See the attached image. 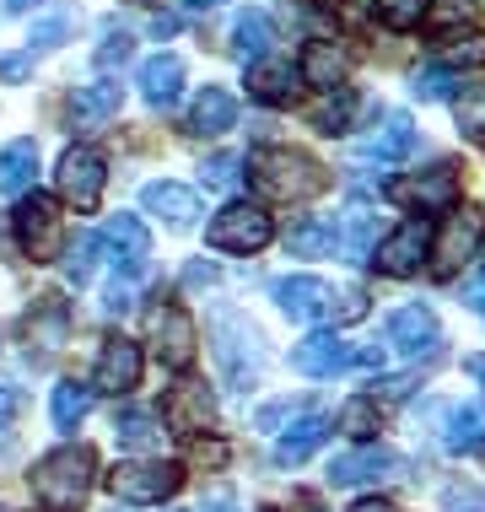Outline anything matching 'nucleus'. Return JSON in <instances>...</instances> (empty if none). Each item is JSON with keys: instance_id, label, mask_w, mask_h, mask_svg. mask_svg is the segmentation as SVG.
I'll use <instances>...</instances> for the list:
<instances>
[{"instance_id": "6e6d98bb", "label": "nucleus", "mask_w": 485, "mask_h": 512, "mask_svg": "<svg viewBox=\"0 0 485 512\" xmlns=\"http://www.w3.org/2000/svg\"><path fill=\"white\" fill-rule=\"evenodd\" d=\"M184 6H194V11H211V6H221V0H184Z\"/></svg>"}, {"instance_id": "b1692460", "label": "nucleus", "mask_w": 485, "mask_h": 512, "mask_svg": "<svg viewBox=\"0 0 485 512\" xmlns=\"http://www.w3.org/2000/svg\"><path fill=\"white\" fill-rule=\"evenodd\" d=\"M442 448L464 453L485 442V405H442Z\"/></svg>"}, {"instance_id": "dca6fc26", "label": "nucleus", "mask_w": 485, "mask_h": 512, "mask_svg": "<svg viewBox=\"0 0 485 512\" xmlns=\"http://www.w3.org/2000/svg\"><path fill=\"white\" fill-rule=\"evenodd\" d=\"M103 243L114 248L119 275H141V270H146V259H151V232H146L141 216H108Z\"/></svg>"}, {"instance_id": "37998d69", "label": "nucleus", "mask_w": 485, "mask_h": 512, "mask_svg": "<svg viewBox=\"0 0 485 512\" xmlns=\"http://www.w3.org/2000/svg\"><path fill=\"white\" fill-rule=\"evenodd\" d=\"M130 54H135V38L130 33H108L103 49H97V65H103V71H114V65H124Z\"/></svg>"}, {"instance_id": "f3484780", "label": "nucleus", "mask_w": 485, "mask_h": 512, "mask_svg": "<svg viewBox=\"0 0 485 512\" xmlns=\"http://www.w3.org/2000/svg\"><path fill=\"white\" fill-rule=\"evenodd\" d=\"M119 108H124L119 81H92V87H76V98H71V130L97 135L108 119H119Z\"/></svg>"}, {"instance_id": "de8ad7c7", "label": "nucleus", "mask_w": 485, "mask_h": 512, "mask_svg": "<svg viewBox=\"0 0 485 512\" xmlns=\"http://www.w3.org/2000/svg\"><path fill=\"white\" fill-rule=\"evenodd\" d=\"M17 405H22V394L11 389V383H0V421H11V415H17Z\"/></svg>"}, {"instance_id": "e433bc0d", "label": "nucleus", "mask_w": 485, "mask_h": 512, "mask_svg": "<svg viewBox=\"0 0 485 512\" xmlns=\"http://www.w3.org/2000/svg\"><path fill=\"white\" fill-rule=\"evenodd\" d=\"M453 114H459V130L485 141V81H475V87H464L459 98H453Z\"/></svg>"}, {"instance_id": "39448f33", "label": "nucleus", "mask_w": 485, "mask_h": 512, "mask_svg": "<svg viewBox=\"0 0 485 512\" xmlns=\"http://www.w3.org/2000/svg\"><path fill=\"white\" fill-rule=\"evenodd\" d=\"M178 486H184V469L162 464V459H130V464H114V475H108V491L119 502H135V507L168 502Z\"/></svg>"}, {"instance_id": "6ab92c4d", "label": "nucleus", "mask_w": 485, "mask_h": 512, "mask_svg": "<svg viewBox=\"0 0 485 512\" xmlns=\"http://www.w3.org/2000/svg\"><path fill=\"white\" fill-rule=\"evenodd\" d=\"M426 243H432V227L426 221H405V227H394V238L378 248V265L383 275H415L426 259Z\"/></svg>"}, {"instance_id": "f03ea898", "label": "nucleus", "mask_w": 485, "mask_h": 512, "mask_svg": "<svg viewBox=\"0 0 485 512\" xmlns=\"http://www.w3.org/2000/svg\"><path fill=\"white\" fill-rule=\"evenodd\" d=\"M248 173H254V184H259V195H270V200H313L318 189L329 184L324 168L308 157V151H291V146H265V151H254L248 157Z\"/></svg>"}, {"instance_id": "c9c22d12", "label": "nucleus", "mask_w": 485, "mask_h": 512, "mask_svg": "<svg viewBox=\"0 0 485 512\" xmlns=\"http://www.w3.org/2000/svg\"><path fill=\"white\" fill-rule=\"evenodd\" d=\"M372 11H378L383 27H394V33H410V27L426 22V11H432V0H372Z\"/></svg>"}, {"instance_id": "a878e982", "label": "nucleus", "mask_w": 485, "mask_h": 512, "mask_svg": "<svg viewBox=\"0 0 485 512\" xmlns=\"http://www.w3.org/2000/svg\"><path fill=\"white\" fill-rule=\"evenodd\" d=\"M178 92H184V60H178V54H157V60L141 65V98L146 103L168 108Z\"/></svg>"}, {"instance_id": "ea45409f", "label": "nucleus", "mask_w": 485, "mask_h": 512, "mask_svg": "<svg viewBox=\"0 0 485 512\" xmlns=\"http://www.w3.org/2000/svg\"><path fill=\"white\" fill-rule=\"evenodd\" d=\"M448 87H453V71H442V65H421V71L410 76V92L421 103H442V98H448Z\"/></svg>"}, {"instance_id": "c03bdc74", "label": "nucleus", "mask_w": 485, "mask_h": 512, "mask_svg": "<svg viewBox=\"0 0 485 512\" xmlns=\"http://www.w3.org/2000/svg\"><path fill=\"white\" fill-rule=\"evenodd\" d=\"M329 318H340V324H351V318H362L367 313V297L362 292H345V297H329Z\"/></svg>"}, {"instance_id": "aec40b11", "label": "nucleus", "mask_w": 485, "mask_h": 512, "mask_svg": "<svg viewBox=\"0 0 485 512\" xmlns=\"http://www.w3.org/2000/svg\"><path fill=\"white\" fill-rule=\"evenodd\" d=\"M141 205L151 216H162L168 227H194V216H200V195L194 189H184V184H173V178H162V184H146L141 189Z\"/></svg>"}, {"instance_id": "5fc2aeb1", "label": "nucleus", "mask_w": 485, "mask_h": 512, "mask_svg": "<svg viewBox=\"0 0 485 512\" xmlns=\"http://www.w3.org/2000/svg\"><path fill=\"white\" fill-rule=\"evenodd\" d=\"M351 512H394V507H388V502H372V496H367V502H356Z\"/></svg>"}, {"instance_id": "9d476101", "label": "nucleus", "mask_w": 485, "mask_h": 512, "mask_svg": "<svg viewBox=\"0 0 485 512\" xmlns=\"http://www.w3.org/2000/svg\"><path fill=\"white\" fill-rule=\"evenodd\" d=\"M485 238V216L480 211H453L442 221V238H437V275H459L464 259H475V248Z\"/></svg>"}, {"instance_id": "4468645a", "label": "nucleus", "mask_w": 485, "mask_h": 512, "mask_svg": "<svg viewBox=\"0 0 485 512\" xmlns=\"http://www.w3.org/2000/svg\"><path fill=\"white\" fill-rule=\"evenodd\" d=\"M394 195L405 205H421V211H442L459 200V162H437V168L405 178V184H394Z\"/></svg>"}, {"instance_id": "680f3d73", "label": "nucleus", "mask_w": 485, "mask_h": 512, "mask_svg": "<svg viewBox=\"0 0 485 512\" xmlns=\"http://www.w3.org/2000/svg\"><path fill=\"white\" fill-rule=\"evenodd\" d=\"M173 512H178V507H173Z\"/></svg>"}, {"instance_id": "864d4df0", "label": "nucleus", "mask_w": 485, "mask_h": 512, "mask_svg": "<svg viewBox=\"0 0 485 512\" xmlns=\"http://www.w3.org/2000/svg\"><path fill=\"white\" fill-rule=\"evenodd\" d=\"M205 512H238V507H232V496H211V502H205Z\"/></svg>"}, {"instance_id": "3c124183", "label": "nucleus", "mask_w": 485, "mask_h": 512, "mask_svg": "<svg viewBox=\"0 0 485 512\" xmlns=\"http://www.w3.org/2000/svg\"><path fill=\"white\" fill-rule=\"evenodd\" d=\"M151 33H157V38H173V33H178V17H157V22H151Z\"/></svg>"}, {"instance_id": "20e7f679", "label": "nucleus", "mask_w": 485, "mask_h": 512, "mask_svg": "<svg viewBox=\"0 0 485 512\" xmlns=\"http://www.w3.org/2000/svg\"><path fill=\"white\" fill-rule=\"evenodd\" d=\"M11 227H17V243H22V254L33 259V265H54V259L65 254L60 205H54L49 195H22L17 216H11Z\"/></svg>"}, {"instance_id": "5701e85b", "label": "nucleus", "mask_w": 485, "mask_h": 512, "mask_svg": "<svg viewBox=\"0 0 485 512\" xmlns=\"http://www.w3.org/2000/svg\"><path fill=\"white\" fill-rule=\"evenodd\" d=\"M65 329H71V308H65L60 297H38V308L27 313L22 335H27V345H44V351H60V345H65Z\"/></svg>"}, {"instance_id": "c756f323", "label": "nucleus", "mask_w": 485, "mask_h": 512, "mask_svg": "<svg viewBox=\"0 0 485 512\" xmlns=\"http://www.w3.org/2000/svg\"><path fill=\"white\" fill-rule=\"evenodd\" d=\"M324 437H329V421H324V415H308V421H297L281 442H275V464H302Z\"/></svg>"}, {"instance_id": "603ef678", "label": "nucleus", "mask_w": 485, "mask_h": 512, "mask_svg": "<svg viewBox=\"0 0 485 512\" xmlns=\"http://www.w3.org/2000/svg\"><path fill=\"white\" fill-rule=\"evenodd\" d=\"M464 372H469L475 383H485V356H464Z\"/></svg>"}, {"instance_id": "1a4fd4ad", "label": "nucleus", "mask_w": 485, "mask_h": 512, "mask_svg": "<svg viewBox=\"0 0 485 512\" xmlns=\"http://www.w3.org/2000/svg\"><path fill=\"white\" fill-rule=\"evenodd\" d=\"M141 383V345L124 340V335H108L103 351H97V367H92V389L97 394H130Z\"/></svg>"}, {"instance_id": "bb28decb", "label": "nucleus", "mask_w": 485, "mask_h": 512, "mask_svg": "<svg viewBox=\"0 0 485 512\" xmlns=\"http://www.w3.org/2000/svg\"><path fill=\"white\" fill-rule=\"evenodd\" d=\"M232 119H238V98H232L227 87H205L189 108V130L194 135H221V130H232Z\"/></svg>"}, {"instance_id": "ddd939ff", "label": "nucleus", "mask_w": 485, "mask_h": 512, "mask_svg": "<svg viewBox=\"0 0 485 512\" xmlns=\"http://www.w3.org/2000/svg\"><path fill=\"white\" fill-rule=\"evenodd\" d=\"M162 421L173 426V437H200L216 421V399L205 394V383H178L162 405Z\"/></svg>"}, {"instance_id": "cd10ccee", "label": "nucleus", "mask_w": 485, "mask_h": 512, "mask_svg": "<svg viewBox=\"0 0 485 512\" xmlns=\"http://www.w3.org/2000/svg\"><path fill=\"white\" fill-rule=\"evenodd\" d=\"M38 178V146L33 141H11L0 151V195H27Z\"/></svg>"}, {"instance_id": "8fccbe9b", "label": "nucleus", "mask_w": 485, "mask_h": 512, "mask_svg": "<svg viewBox=\"0 0 485 512\" xmlns=\"http://www.w3.org/2000/svg\"><path fill=\"white\" fill-rule=\"evenodd\" d=\"M216 281V265H189V286H211Z\"/></svg>"}, {"instance_id": "4be33fe9", "label": "nucleus", "mask_w": 485, "mask_h": 512, "mask_svg": "<svg viewBox=\"0 0 485 512\" xmlns=\"http://www.w3.org/2000/svg\"><path fill=\"white\" fill-rule=\"evenodd\" d=\"M415 151V130H410V119L405 114H388L383 119V130H372L362 146H356V157L362 162H405Z\"/></svg>"}, {"instance_id": "c85d7f7f", "label": "nucleus", "mask_w": 485, "mask_h": 512, "mask_svg": "<svg viewBox=\"0 0 485 512\" xmlns=\"http://www.w3.org/2000/svg\"><path fill=\"white\" fill-rule=\"evenodd\" d=\"M308 87H324V92H335L345 87V54L340 49H329V44H313L308 54H302V71H297Z\"/></svg>"}, {"instance_id": "0eeeda50", "label": "nucleus", "mask_w": 485, "mask_h": 512, "mask_svg": "<svg viewBox=\"0 0 485 512\" xmlns=\"http://www.w3.org/2000/svg\"><path fill=\"white\" fill-rule=\"evenodd\" d=\"M54 184H60V195L76 205V211H92L97 200H103V184H108V162L97 146H71L60 157V173H54Z\"/></svg>"}, {"instance_id": "79ce46f5", "label": "nucleus", "mask_w": 485, "mask_h": 512, "mask_svg": "<svg viewBox=\"0 0 485 512\" xmlns=\"http://www.w3.org/2000/svg\"><path fill=\"white\" fill-rule=\"evenodd\" d=\"M448 60H453V65H485V33L448 38Z\"/></svg>"}, {"instance_id": "58836bf2", "label": "nucleus", "mask_w": 485, "mask_h": 512, "mask_svg": "<svg viewBox=\"0 0 485 512\" xmlns=\"http://www.w3.org/2000/svg\"><path fill=\"white\" fill-rule=\"evenodd\" d=\"M340 432H351V437H372L378 432V399H351V405L340 410Z\"/></svg>"}, {"instance_id": "a211bd4d", "label": "nucleus", "mask_w": 485, "mask_h": 512, "mask_svg": "<svg viewBox=\"0 0 485 512\" xmlns=\"http://www.w3.org/2000/svg\"><path fill=\"white\" fill-rule=\"evenodd\" d=\"M335 248L351 259V265H362L372 248H378V205H372V200H351V205H345L340 232H335Z\"/></svg>"}, {"instance_id": "6e6552de", "label": "nucleus", "mask_w": 485, "mask_h": 512, "mask_svg": "<svg viewBox=\"0 0 485 512\" xmlns=\"http://www.w3.org/2000/svg\"><path fill=\"white\" fill-rule=\"evenodd\" d=\"M146 335H151V351H157L168 367L184 372L194 362V345H200V335H194V318L178 308V302H162V308L146 313Z\"/></svg>"}, {"instance_id": "4d7b16f0", "label": "nucleus", "mask_w": 485, "mask_h": 512, "mask_svg": "<svg viewBox=\"0 0 485 512\" xmlns=\"http://www.w3.org/2000/svg\"><path fill=\"white\" fill-rule=\"evenodd\" d=\"M27 6H33V0H6V11H27Z\"/></svg>"}, {"instance_id": "7ed1b4c3", "label": "nucleus", "mask_w": 485, "mask_h": 512, "mask_svg": "<svg viewBox=\"0 0 485 512\" xmlns=\"http://www.w3.org/2000/svg\"><path fill=\"white\" fill-rule=\"evenodd\" d=\"M211 335H216V362L221 372H227V383H254L259 378V367H265V351H259V329L248 324L243 313H232V308H221L216 313V324H211Z\"/></svg>"}, {"instance_id": "393cba45", "label": "nucleus", "mask_w": 485, "mask_h": 512, "mask_svg": "<svg viewBox=\"0 0 485 512\" xmlns=\"http://www.w3.org/2000/svg\"><path fill=\"white\" fill-rule=\"evenodd\" d=\"M248 98H259L270 108L291 103V98H297V71H291L286 60H259L254 71H248Z\"/></svg>"}, {"instance_id": "7c9ffc66", "label": "nucleus", "mask_w": 485, "mask_h": 512, "mask_svg": "<svg viewBox=\"0 0 485 512\" xmlns=\"http://www.w3.org/2000/svg\"><path fill=\"white\" fill-rule=\"evenodd\" d=\"M270 44H275V22L265 11H243V17L232 22V49H238L243 60H259Z\"/></svg>"}, {"instance_id": "f704fd0d", "label": "nucleus", "mask_w": 485, "mask_h": 512, "mask_svg": "<svg viewBox=\"0 0 485 512\" xmlns=\"http://www.w3.org/2000/svg\"><path fill=\"white\" fill-rule=\"evenodd\" d=\"M356 108H362V103H356V92L340 87V98L329 92V98L313 108V124H318L324 135H345V130H351V119H356Z\"/></svg>"}, {"instance_id": "49530a36", "label": "nucleus", "mask_w": 485, "mask_h": 512, "mask_svg": "<svg viewBox=\"0 0 485 512\" xmlns=\"http://www.w3.org/2000/svg\"><path fill=\"white\" fill-rule=\"evenodd\" d=\"M27 71H33V49L27 54H0V81H22Z\"/></svg>"}, {"instance_id": "f257e3e1", "label": "nucleus", "mask_w": 485, "mask_h": 512, "mask_svg": "<svg viewBox=\"0 0 485 512\" xmlns=\"http://www.w3.org/2000/svg\"><path fill=\"white\" fill-rule=\"evenodd\" d=\"M92 475H97V459L92 448L81 442H65V448L44 453L33 464V496L44 512H81V502L92 496Z\"/></svg>"}, {"instance_id": "09e8293b", "label": "nucleus", "mask_w": 485, "mask_h": 512, "mask_svg": "<svg viewBox=\"0 0 485 512\" xmlns=\"http://www.w3.org/2000/svg\"><path fill=\"white\" fill-rule=\"evenodd\" d=\"M194 453H200L205 464H227V448H221V442H194Z\"/></svg>"}, {"instance_id": "412c9836", "label": "nucleus", "mask_w": 485, "mask_h": 512, "mask_svg": "<svg viewBox=\"0 0 485 512\" xmlns=\"http://www.w3.org/2000/svg\"><path fill=\"white\" fill-rule=\"evenodd\" d=\"M275 302H281L286 318H318L329 308V286L318 281V275H286V281H275Z\"/></svg>"}, {"instance_id": "13d9d810", "label": "nucleus", "mask_w": 485, "mask_h": 512, "mask_svg": "<svg viewBox=\"0 0 485 512\" xmlns=\"http://www.w3.org/2000/svg\"><path fill=\"white\" fill-rule=\"evenodd\" d=\"M480 313H485V297H480Z\"/></svg>"}, {"instance_id": "f8f14e48", "label": "nucleus", "mask_w": 485, "mask_h": 512, "mask_svg": "<svg viewBox=\"0 0 485 512\" xmlns=\"http://www.w3.org/2000/svg\"><path fill=\"white\" fill-rule=\"evenodd\" d=\"M356 356H362V351H351L340 335H324V329L291 345V367H297L302 378H335V372L356 367Z\"/></svg>"}, {"instance_id": "2f4dec72", "label": "nucleus", "mask_w": 485, "mask_h": 512, "mask_svg": "<svg viewBox=\"0 0 485 512\" xmlns=\"http://www.w3.org/2000/svg\"><path fill=\"white\" fill-rule=\"evenodd\" d=\"M286 248H291L297 259H324V254H335V221H318V216L297 221V227H291V238H286Z\"/></svg>"}, {"instance_id": "423d86ee", "label": "nucleus", "mask_w": 485, "mask_h": 512, "mask_svg": "<svg viewBox=\"0 0 485 512\" xmlns=\"http://www.w3.org/2000/svg\"><path fill=\"white\" fill-rule=\"evenodd\" d=\"M205 238H211V248H221V254H259V248L275 238V227H270V216L259 211V205L232 200L221 216H211Z\"/></svg>"}, {"instance_id": "bf43d9fd", "label": "nucleus", "mask_w": 485, "mask_h": 512, "mask_svg": "<svg viewBox=\"0 0 485 512\" xmlns=\"http://www.w3.org/2000/svg\"><path fill=\"white\" fill-rule=\"evenodd\" d=\"M480 275H485V265H480Z\"/></svg>"}, {"instance_id": "a19ab883", "label": "nucleus", "mask_w": 485, "mask_h": 512, "mask_svg": "<svg viewBox=\"0 0 485 512\" xmlns=\"http://www.w3.org/2000/svg\"><path fill=\"white\" fill-rule=\"evenodd\" d=\"M238 168H243V157H232V151L211 157V162H205V189H232V184H238Z\"/></svg>"}, {"instance_id": "9b49d317", "label": "nucleus", "mask_w": 485, "mask_h": 512, "mask_svg": "<svg viewBox=\"0 0 485 512\" xmlns=\"http://www.w3.org/2000/svg\"><path fill=\"white\" fill-rule=\"evenodd\" d=\"M405 475V459H399L394 448H351V453H340L335 464H329V480L335 486H367V480H399Z\"/></svg>"}, {"instance_id": "2eb2a0df", "label": "nucleus", "mask_w": 485, "mask_h": 512, "mask_svg": "<svg viewBox=\"0 0 485 512\" xmlns=\"http://www.w3.org/2000/svg\"><path fill=\"white\" fill-rule=\"evenodd\" d=\"M388 340L399 345L405 356H437L442 351V329H437V313L432 308H399L394 318H388Z\"/></svg>"}, {"instance_id": "a18cd8bd", "label": "nucleus", "mask_w": 485, "mask_h": 512, "mask_svg": "<svg viewBox=\"0 0 485 512\" xmlns=\"http://www.w3.org/2000/svg\"><path fill=\"white\" fill-rule=\"evenodd\" d=\"M65 33H71V22H65V17H49V22L33 27V44H38V49H54Z\"/></svg>"}, {"instance_id": "4c0bfd02", "label": "nucleus", "mask_w": 485, "mask_h": 512, "mask_svg": "<svg viewBox=\"0 0 485 512\" xmlns=\"http://www.w3.org/2000/svg\"><path fill=\"white\" fill-rule=\"evenodd\" d=\"M97 248H103V238H92V232H81V238L65 248V275H71V286H87V281H92Z\"/></svg>"}, {"instance_id": "052dcab7", "label": "nucleus", "mask_w": 485, "mask_h": 512, "mask_svg": "<svg viewBox=\"0 0 485 512\" xmlns=\"http://www.w3.org/2000/svg\"><path fill=\"white\" fill-rule=\"evenodd\" d=\"M265 512H275V507H265Z\"/></svg>"}, {"instance_id": "72a5a7b5", "label": "nucleus", "mask_w": 485, "mask_h": 512, "mask_svg": "<svg viewBox=\"0 0 485 512\" xmlns=\"http://www.w3.org/2000/svg\"><path fill=\"white\" fill-rule=\"evenodd\" d=\"M114 432H119L124 448H135V453H146V448H157V442H162L157 415H146V410H124L119 421H114Z\"/></svg>"}, {"instance_id": "473e14b6", "label": "nucleus", "mask_w": 485, "mask_h": 512, "mask_svg": "<svg viewBox=\"0 0 485 512\" xmlns=\"http://www.w3.org/2000/svg\"><path fill=\"white\" fill-rule=\"evenodd\" d=\"M49 410H54V426L60 432H76L81 421H87V410H92V389L87 383H60L49 399Z\"/></svg>"}]
</instances>
